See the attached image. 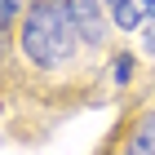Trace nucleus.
Here are the masks:
<instances>
[{"label": "nucleus", "mask_w": 155, "mask_h": 155, "mask_svg": "<svg viewBox=\"0 0 155 155\" xmlns=\"http://www.w3.org/2000/svg\"><path fill=\"white\" fill-rule=\"evenodd\" d=\"M111 80H115V84H129V80H133V53H115V62H111Z\"/></svg>", "instance_id": "obj_5"}, {"label": "nucleus", "mask_w": 155, "mask_h": 155, "mask_svg": "<svg viewBox=\"0 0 155 155\" xmlns=\"http://www.w3.org/2000/svg\"><path fill=\"white\" fill-rule=\"evenodd\" d=\"M107 5H111V9H115V5H120V0H107Z\"/></svg>", "instance_id": "obj_8"}, {"label": "nucleus", "mask_w": 155, "mask_h": 155, "mask_svg": "<svg viewBox=\"0 0 155 155\" xmlns=\"http://www.w3.org/2000/svg\"><path fill=\"white\" fill-rule=\"evenodd\" d=\"M22 53L27 62H36L40 71H58L75 58V45H84L80 27L71 18L67 0H36L22 18Z\"/></svg>", "instance_id": "obj_1"}, {"label": "nucleus", "mask_w": 155, "mask_h": 155, "mask_svg": "<svg viewBox=\"0 0 155 155\" xmlns=\"http://www.w3.org/2000/svg\"><path fill=\"white\" fill-rule=\"evenodd\" d=\"M18 9H22V0H0V22H5V31L18 22Z\"/></svg>", "instance_id": "obj_7"}, {"label": "nucleus", "mask_w": 155, "mask_h": 155, "mask_svg": "<svg viewBox=\"0 0 155 155\" xmlns=\"http://www.w3.org/2000/svg\"><path fill=\"white\" fill-rule=\"evenodd\" d=\"M142 49L155 58V5H151V13H146V27H142Z\"/></svg>", "instance_id": "obj_6"}, {"label": "nucleus", "mask_w": 155, "mask_h": 155, "mask_svg": "<svg viewBox=\"0 0 155 155\" xmlns=\"http://www.w3.org/2000/svg\"><path fill=\"white\" fill-rule=\"evenodd\" d=\"M155 0H120L115 9H111V22L120 27V31H137V22L146 27V13H151Z\"/></svg>", "instance_id": "obj_4"}, {"label": "nucleus", "mask_w": 155, "mask_h": 155, "mask_svg": "<svg viewBox=\"0 0 155 155\" xmlns=\"http://www.w3.org/2000/svg\"><path fill=\"white\" fill-rule=\"evenodd\" d=\"M124 155H155V107H151V111H146V115L129 129Z\"/></svg>", "instance_id": "obj_3"}, {"label": "nucleus", "mask_w": 155, "mask_h": 155, "mask_svg": "<svg viewBox=\"0 0 155 155\" xmlns=\"http://www.w3.org/2000/svg\"><path fill=\"white\" fill-rule=\"evenodd\" d=\"M71 5V18L80 27L84 45H102L107 40V18H102V0H67Z\"/></svg>", "instance_id": "obj_2"}]
</instances>
